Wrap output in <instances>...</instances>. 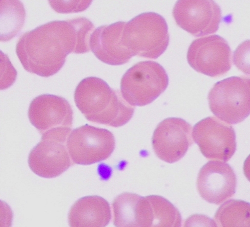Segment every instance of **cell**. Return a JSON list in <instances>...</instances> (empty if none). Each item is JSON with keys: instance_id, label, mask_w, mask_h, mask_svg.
Here are the masks:
<instances>
[{"instance_id": "cell-10", "label": "cell", "mask_w": 250, "mask_h": 227, "mask_svg": "<svg viewBox=\"0 0 250 227\" xmlns=\"http://www.w3.org/2000/svg\"><path fill=\"white\" fill-rule=\"evenodd\" d=\"M172 14L179 27L196 37L216 33L222 19L213 0H177Z\"/></svg>"}, {"instance_id": "cell-6", "label": "cell", "mask_w": 250, "mask_h": 227, "mask_svg": "<svg viewBox=\"0 0 250 227\" xmlns=\"http://www.w3.org/2000/svg\"><path fill=\"white\" fill-rule=\"evenodd\" d=\"M72 129H59L42 134V140L29 154V166L41 177L53 179L62 174L73 163L67 147Z\"/></svg>"}, {"instance_id": "cell-12", "label": "cell", "mask_w": 250, "mask_h": 227, "mask_svg": "<svg viewBox=\"0 0 250 227\" xmlns=\"http://www.w3.org/2000/svg\"><path fill=\"white\" fill-rule=\"evenodd\" d=\"M28 116L42 136L59 129H72L73 111L65 98L53 95L38 96L30 104Z\"/></svg>"}, {"instance_id": "cell-20", "label": "cell", "mask_w": 250, "mask_h": 227, "mask_svg": "<svg viewBox=\"0 0 250 227\" xmlns=\"http://www.w3.org/2000/svg\"><path fill=\"white\" fill-rule=\"evenodd\" d=\"M93 0H48L55 12L59 14H72L86 10Z\"/></svg>"}, {"instance_id": "cell-8", "label": "cell", "mask_w": 250, "mask_h": 227, "mask_svg": "<svg viewBox=\"0 0 250 227\" xmlns=\"http://www.w3.org/2000/svg\"><path fill=\"white\" fill-rule=\"evenodd\" d=\"M187 59L196 71L216 78L232 67V53L228 42L218 35L194 40L188 49Z\"/></svg>"}, {"instance_id": "cell-16", "label": "cell", "mask_w": 250, "mask_h": 227, "mask_svg": "<svg viewBox=\"0 0 250 227\" xmlns=\"http://www.w3.org/2000/svg\"><path fill=\"white\" fill-rule=\"evenodd\" d=\"M111 209L107 201L97 196L79 199L68 214V223L72 227H104L111 220Z\"/></svg>"}, {"instance_id": "cell-1", "label": "cell", "mask_w": 250, "mask_h": 227, "mask_svg": "<svg viewBox=\"0 0 250 227\" xmlns=\"http://www.w3.org/2000/svg\"><path fill=\"white\" fill-rule=\"evenodd\" d=\"M93 23L83 17L55 21L26 32L19 38L16 53L27 72L48 78L63 68L70 53L91 50Z\"/></svg>"}, {"instance_id": "cell-21", "label": "cell", "mask_w": 250, "mask_h": 227, "mask_svg": "<svg viewBox=\"0 0 250 227\" xmlns=\"http://www.w3.org/2000/svg\"><path fill=\"white\" fill-rule=\"evenodd\" d=\"M233 62L239 70L250 75V40L239 45L234 51Z\"/></svg>"}, {"instance_id": "cell-7", "label": "cell", "mask_w": 250, "mask_h": 227, "mask_svg": "<svg viewBox=\"0 0 250 227\" xmlns=\"http://www.w3.org/2000/svg\"><path fill=\"white\" fill-rule=\"evenodd\" d=\"M67 147L73 164L89 165L107 159L115 140L110 131L85 125L72 130Z\"/></svg>"}, {"instance_id": "cell-22", "label": "cell", "mask_w": 250, "mask_h": 227, "mask_svg": "<svg viewBox=\"0 0 250 227\" xmlns=\"http://www.w3.org/2000/svg\"><path fill=\"white\" fill-rule=\"evenodd\" d=\"M243 171L248 181L250 182V154L245 160L244 166H243Z\"/></svg>"}, {"instance_id": "cell-17", "label": "cell", "mask_w": 250, "mask_h": 227, "mask_svg": "<svg viewBox=\"0 0 250 227\" xmlns=\"http://www.w3.org/2000/svg\"><path fill=\"white\" fill-rule=\"evenodd\" d=\"M25 16L20 0H1V42H8L20 33Z\"/></svg>"}, {"instance_id": "cell-14", "label": "cell", "mask_w": 250, "mask_h": 227, "mask_svg": "<svg viewBox=\"0 0 250 227\" xmlns=\"http://www.w3.org/2000/svg\"><path fill=\"white\" fill-rule=\"evenodd\" d=\"M126 23L117 22L103 25L93 31L90 48L103 63L111 66L127 63L134 55L125 46L123 34Z\"/></svg>"}, {"instance_id": "cell-2", "label": "cell", "mask_w": 250, "mask_h": 227, "mask_svg": "<svg viewBox=\"0 0 250 227\" xmlns=\"http://www.w3.org/2000/svg\"><path fill=\"white\" fill-rule=\"evenodd\" d=\"M74 100L85 119L112 127L127 123L135 109L126 101L121 92L97 77L81 81L75 91Z\"/></svg>"}, {"instance_id": "cell-3", "label": "cell", "mask_w": 250, "mask_h": 227, "mask_svg": "<svg viewBox=\"0 0 250 227\" xmlns=\"http://www.w3.org/2000/svg\"><path fill=\"white\" fill-rule=\"evenodd\" d=\"M123 38L134 56L156 59L169 44L167 23L157 13H143L126 23Z\"/></svg>"}, {"instance_id": "cell-15", "label": "cell", "mask_w": 250, "mask_h": 227, "mask_svg": "<svg viewBox=\"0 0 250 227\" xmlns=\"http://www.w3.org/2000/svg\"><path fill=\"white\" fill-rule=\"evenodd\" d=\"M114 224L120 227H153L152 206L149 197L123 193L112 203Z\"/></svg>"}, {"instance_id": "cell-18", "label": "cell", "mask_w": 250, "mask_h": 227, "mask_svg": "<svg viewBox=\"0 0 250 227\" xmlns=\"http://www.w3.org/2000/svg\"><path fill=\"white\" fill-rule=\"evenodd\" d=\"M217 226L222 227H250V204L241 200L224 203L215 213Z\"/></svg>"}, {"instance_id": "cell-5", "label": "cell", "mask_w": 250, "mask_h": 227, "mask_svg": "<svg viewBox=\"0 0 250 227\" xmlns=\"http://www.w3.org/2000/svg\"><path fill=\"white\" fill-rule=\"evenodd\" d=\"M211 112L223 121L238 124L250 114V78L241 76L219 81L209 92Z\"/></svg>"}, {"instance_id": "cell-9", "label": "cell", "mask_w": 250, "mask_h": 227, "mask_svg": "<svg viewBox=\"0 0 250 227\" xmlns=\"http://www.w3.org/2000/svg\"><path fill=\"white\" fill-rule=\"evenodd\" d=\"M193 138L201 153L208 159L227 162L236 152L233 127L215 117L198 122L194 126Z\"/></svg>"}, {"instance_id": "cell-19", "label": "cell", "mask_w": 250, "mask_h": 227, "mask_svg": "<svg viewBox=\"0 0 250 227\" xmlns=\"http://www.w3.org/2000/svg\"><path fill=\"white\" fill-rule=\"evenodd\" d=\"M152 205L153 227H179L181 226V216L178 209L163 197L149 196Z\"/></svg>"}, {"instance_id": "cell-11", "label": "cell", "mask_w": 250, "mask_h": 227, "mask_svg": "<svg viewBox=\"0 0 250 227\" xmlns=\"http://www.w3.org/2000/svg\"><path fill=\"white\" fill-rule=\"evenodd\" d=\"M192 126L176 117L164 119L154 132L152 145L159 159L174 163L182 159L193 145Z\"/></svg>"}, {"instance_id": "cell-4", "label": "cell", "mask_w": 250, "mask_h": 227, "mask_svg": "<svg viewBox=\"0 0 250 227\" xmlns=\"http://www.w3.org/2000/svg\"><path fill=\"white\" fill-rule=\"evenodd\" d=\"M168 77L160 64L153 61L140 62L126 71L122 78L121 93L133 106L151 104L166 91Z\"/></svg>"}, {"instance_id": "cell-13", "label": "cell", "mask_w": 250, "mask_h": 227, "mask_svg": "<svg viewBox=\"0 0 250 227\" xmlns=\"http://www.w3.org/2000/svg\"><path fill=\"white\" fill-rule=\"evenodd\" d=\"M236 185V175L227 163L209 161L198 173V191L204 200L211 204H220L231 198Z\"/></svg>"}]
</instances>
